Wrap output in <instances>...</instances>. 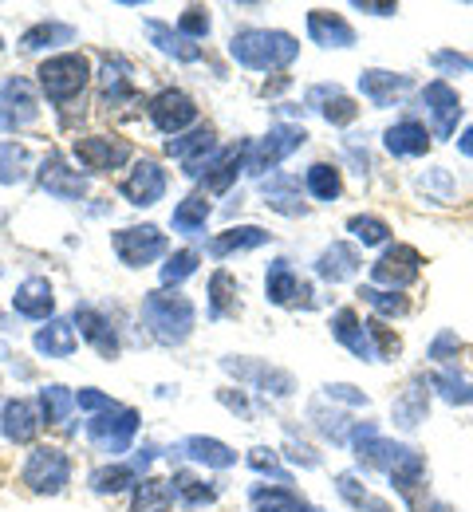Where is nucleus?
<instances>
[{
  "mask_svg": "<svg viewBox=\"0 0 473 512\" xmlns=\"http://www.w3.org/2000/svg\"><path fill=\"white\" fill-rule=\"evenodd\" d=\"M229 56L249 71H276V67H288L300 56V44L276 28H245L229 40Z\"/></svg>",
  "mask_w": 473,
  "mask_h": 512,
  "instance_id": "obj_1",
  "label": "nucleus"
},
{
  "mask_svg": "<svg viewBox=\"0 0 473 512\" xmlns=\"http://www.w3.org/2000/svg\"><path fill=\"white\" fill-rule=\"evenodd\" d=\"M142 323L150 327V335L158 343H186V335L194 331V304L182 292H150L142 300Z\"/></svg>",
  "mask_w": 473,
  "mask_h": 512,
  "instance_id": "obj_2",
  "label": "nucleus"
},
{
  "mask_svg": "<svg viewBox=\"0 0 473 512\" xmlns=\"http://www.w3.org/2000/svg\"><path fill=\"white\" fill-rule=\"evenodd\" d=\"M135 434H138V414L131 406H111V410H103V414H95V418L87 422L91 446L111 453V457L127 453L131 442H135Z\"/></svg>",
  "mask_w": 473,
  "mask_h": 512,
  "instance_id": "obj_3",
  "label": "nucleus"
},
{
  "mask_svg": "<svg viewBox=\"0 0 473 512\" xmlns=\"http://www.w3.org/2000/svg\"><path fill=\"white\" fill-rule=\"evenodd\" d=\"M87 75H91V67L83 56H52L48 64L40 67V87H44V95L52 99V103H68L75 99L83 87H87Z\"/></svg>",
  "mask_w": 473,
  "mask_h": 512,
  "instance_id": "obj_4",
  "label": "nucleus"
},
{
  "mask_svg": "<svg viewBox=\"0 0 473 512\" xmlns=\"http://www.w3.org/2000/svg\"><path fill=\"white\" fill-rule=\"evenodd\" d=\"M68 477H71V461L64 449H56V446L32 449V457H28V465H24V485H28L32 493L56 497V493H64Z\"/></svg>",
  "mask_w": 473,
  "mask_h": 512,
  "instance_id": "obj_5",
  "label": "nucleus"
},
{
  "mask_svg": "<svg viewBox=\"0 0 473 512\" xmlns=\"http://www.w3.org/2000/svg\"><path fill=\"white\" fill-rule=\"evenodd\" d=\"M308 142V134L304 127H288V123H280V127H272L253 150H249V158H245V170L249 174H265L272 166H280L292 150H300Z\"/></svg>",
  "mask_w": 473,
  "mask_h": 512,
  "instance_id": "obj_6",
  "label": "nucleus"
},
{
  "mask_svg": "<svg viewBox=\"0 0 473 512\" xmlns=\"http://www.w3.org/2000/svg\"><path fill=\"white\" fill-rule=\"evenodd\" d=\"M40 103H36V87L20 75L0 83V130H24L36 123Z\"/></svg>",
  "mask_w": 473,
  "mask_h": 512,
  "instance_id": "obj_7",
  "label": "nucleus"
},
{
  "mask_svg": "<svg viewBox=\"0 0 473 512\" xmlns=\"http://www.w3.org/2000/svg\"><path fill=\"white\" fill-rule=\"evenodd\" d=\"M178 162H182V170H186V178H202L213 170V162L221 158V150H217V134L209 127L194 130L190 138H170V146H166Z\"/></svg>",
  "mask_w": 473,
  "mask_h": 512,
  "instance_id": "obj_8",
  "label": "nucleus"
},
{
  "mask_svg": "<svg viewBox=\"0 0 473 512\" xmlns=\"http://www.w3.org/2000/svg\"><path fill=\"white\" fill-rule=\"evenodd\" d=\"M115 253H119L123 264L142 268V264H150V260H158V256L166 253V233H162V229H154V225L119 229V233H115Z\"/></svg>",
  "mask_w": 473,
  "mask_h": 512,
  "instance_id": "obj_9",
  "label": "nucleus"
},
{
  "mask_svg": "<svg viewBox=\"0 0 473 512\" xmlns=\"http://www.w3.org/2000/svg\"><path fill=\"white\" fill-rule=\"evenodd\" d=\"M418 272H422V256H418V249L395 245V249H387V253L375 260L371 280L383 284V288H391V292H399V288H406V284L418 280Z\"/></svg>",
  "mask_w": 473,
  "mask_h": 512,
  "instance_id": "obj_10",
  "label": "nucleus"
},
{
  "mask_svg": "<svg viewBox=\"0 0 473 512\" xmlns=\"http://www.w3.org/2000/svg\"><path fill=\"white\" fill-rule=\"evenodd\" d=\"M75 158L87 170H119L131 158V142L107 138V134H87V138H75Z\"/></svg>",
  "mask_w": 473,
  "mask_h": 512,
  "instance_id": "obj_11",
  "label": "nucleus"
},
{
  "mask_svg": "<svg viewBox=\"0 0 473 512\" xmlns=\"http://www.w3.org/2000/svg\"><path fill=\"white\" fill-rule=\"evenodd\" d=\"M150 119H154V127L162 130V134H182L186 127H194L198 107H194V99H190L186 91H174V87H170V91L154 95Z\"/></svg>",
  "mask_w": 473,
  "mask_h": 512,
  "instance_id": "obj_12",
  "label": "nucleus"
},
{
  "mask_svg": "<svg viewBox=\"0 0 473 512\" xmlns=\"http://www.w3.org/2000/svg\"><path fill=\"white\" fill-rule=\"evenodd\" d=\"M422 103H426V111H430V119H434V134H438V138H450V134L458 130V119H462V99H458V91H454L450 83H442V79L426 83Z\"/></svg>",
  "mask_w": 473,
  "mask_h": 512,
  "instance_id": "obj_13",
  "label": "nucleus"
},
{
  "mask_svg": "<svg viewBox=\"0 0 473 512\" xmlns=\"http://www.w3.org/2000/svg\"><path fill=\"white\" fill-rule=\"evenodd\" d=\"M332 335H336L339 343L351 351V355H359V359H367V363H379V343H375V323H363L351 308H343L336 312V320H332Z\"/></svg>",
  "mask_w": 473,
  "mask_h": 512,
  "instance_id": "obj_14",
  "label": "nucleus"
},
{
  "mask_svg": "<svg viewBox=\"0 0 473 512\" xmlns=\"http://www.w3.org/2000/svg\"><path fill=\"white\" fill-rule=\"evenodd\" d=\"M40 426H44V414H40L32 402H24V398L4 402V410H0V430H4L8 442H32V438L40 434Z\"/></svg>",
  "mask_w": 473,
  "mask_h": 512,
  "instance_id": "obj_15",
  "label": "nucleus"
},
{
  "mask_svg": "<svg viewBox=\"0 0 473 512\" xmlns=\"http://www.w3.org/2000/svg\"><path fill=\"white\" fill-rule=\"evenodd\" d=\"M119 190H123V197H131V205H154V201H162V193H166V174H162L158 162L142 158Z\"/></svg>",
  "mask_w": 473,
  "mask_h": 512,
  "instance_id": "obj_16",
  "label": "nucleus"
},
{
  "mask_svg": "<svg viewBox=\"0 0 473 512\" xmlns=\"http://www.w3.org/2000/svg\"><path fill=\"white\" fill-rule=\"evenodd\" d=\"M40 186L52 193V197H60V201H75V197H83L87 193V182L68 170V162L52 150L48 158H44V166H40Z\"/></svg>",
  "mask_w": 473,
  "mask_h": 512,
  "instance_id": "obj_17",
  "label": "nucleus"
},
{
  "mask_svg": "<svg viewBox=\"0 0 473 512\" xmlns=\"http://www.w3.org/2000/svg\"><path fill=\"white\" fill-rule=\"evenodd\" d=\"M308 36L324 48H351L355 44V28L339 16V12H328V8H312L308 12Z\"/></svg>",
  "mask_w": 473,
  "mask_h": 512,
  "instance_id": "obj_18",
  "label": "nucleus"
},
{
  "mask_svg": "<svg viewBox=\"0 0 473 512\" xmlns=\"http://www.w3.org/2000/svg\"><path fill=\"white\" fill-rule=\"evenodd\" d=\"M12 308H16L20 316H28V320H48V316L56 312V296H52V284H48L44 276H32V280H24V284L16 288V296H12Z\"/></svg>",
  "mask_w": 473,
  "mask_h": 512,
  "instance_id": "obj_19",
  "label": "nucleus"
},
{
  "mask_svg": "<svg viewBox=\"0 0 473 512\" xmlns=\"http://www.w3.org/2000/svg\"><path fill=\"white\" fill-rule=\"evenodd\" d=\"M150 461H154V453L142 449L131 465H103V469L91 473V489L103 493V497H107V493H123L127 485H138V473H142Z\"/></svg>",
  "mask_w": 473,
  "mask_h": 512,
  "instance_id": "obj_20",
  "label": "nucleus"
},
{
  "mask_svg": "<svg viewBox=\"0 0 473 512\" xmlns=\"http://www.w3.org/2000/svg\"><path fill=\"white\" fill-rule=\"evenodd\" d=\"M308 103H312L332 127H347V123L359 115L355 99H347L336 83H320V87H312V91H308Z\"/></svg>",
  "mask_w": 473,
  "mask_h": 512,
  "instance_id": "obj_21",
  "label": "nucleus"
},
{
  "mask_svg": "<svg viewBox=\"0 0 473 512\" xmlns=\"http://www.w3.org/2000/svg\"><path fill=\"white\" fill-rule=\"evenodd\" d=\"M75 323H79V335H83L103 359H115V355H119V339H115L107 316H99L95 308H75Z\"/></svg>",
  "mask_w": 473,
  "mask_h": 512,
  "instance_id": "obj_22",
  "label": "nucleus"
},
{
  "mask_svg": "<svg viewBox=\"0 0 473 512\" xmlns=\"http://www.w3.org/2000/svg\"><path fill=\"white\" fill-rule=\"evenodd\" d=\"M265 292H269L272 304H280V308H288V304L312 296L308 284H300V276L288 268V260H276V264L269 268V276H265Z\"/></svg>",
  "mask_w": 473,
  "mask_h": 512,
  "instance_id": "obj_23",
  "label": "nucleus"
},
{
  "mask_svg": "<svg viewBox=\"0 0 473 512\" xmlns=\"http://www.w3.org/2000/svg\"><path fill=\"white\" fill-rule=\"evenodd\" d=\"M359 91H363L375 107H391L399 95L410 91V79H406V75H391V71H363V75H359Z\"/></svg>",
  "mask_w": 473,
  "mask_h": 512,
  "instance_id": "obj_24",
  "label": "nucleus"
},
{
  "mask_svg": "<svg viewBox=\"0 0 473 512\" xmlns=\"http://www.w3.org/2000/svg\"><path fill=\"white\" fill-rule=\"evenodd\" d=\"M272 233H265L261 225H241V229H229V233H217L209 241V253L213 256H229V253H245V249H261L269 245Z\"/></svg>",
  "mask_w": 473,
  "mask_h": 512,
  "instance_id": "obj_25",
  "label": "nucleus"
},
{
  "mask_svg": "<svg viewBox=\"0 0 473 512\" xmlns=\"http://www.w3.org/2000/svg\"><path fill=\"white\" fill-rule=\"evenodd\" d=\"M387 150L395 154V158H418V154H426V146H430V134L422 123H395V127L387 130Z\"/></svg>",
  "mask_w": 473,
  "mask_h": 512,
  "instance_id": "obj_26",
  "label": "nucleus"
},
{
  "mask_svg": "<svg viewBox=\"0 0 473 512\" xmlns=\"http://www.w3.org/2000/svg\"><path fill=\"white\" fill-rule=\"evenodd\" d=\"M422 473H426V461H422V453L406 446V453L399 457V461H395V469H391V485L403 493L410 505H418V485H422Z\"/></svg>",
  "mask_w": 473,
  "mask_h": 512,
  "instance_id": "obj_27",
  "label": "nucleus"
},
{
  "mask_svg": "<svg viewBox=\"0 0 473 512\" xmlns=\"http://www.w3.org/2000/svg\"><path fill=\"white\" fill-rule=\"evenodd\" d=\"M316 272H320L324 280H332V284H339V280H351V276L359 272V253H355L351 245L336 241L332 249H324V253H320V260H316Z\"/></svg>",
  "mask_w": 473,
  "mask_h": 512,
  "instance_id": "obj_28",
  "label": "nucleus"
},
{
  "mask_svg": "<svg viewBox=\"0 0 473 512\" xmlns=\"http://www.w3.org/2000/svg\"><path fill=\"white\" fill-rule=\"evenodd\" d=\"M32 343H36V351H40V355H48V359H68L79 339H75V327H71V323L52 320L48 327H40V331H36V339H32Z\"/></svg>",
  "mask_w": 473,
  "mask_h": 512,
  "instance_id": "obj_29",
  "label": "nucleus"
},
{
  "mask_svg": "<svg viewBox=\"0 0 473 512\" xmlns=\"http://www.w3.org/2000/svg\"><path fill=\"white\" fill-rule=\"evenodd\" d=\"M261 193H265V205H272L276 213H288V217L304 213V205H300V186H296V178H288V174H272L269 182H261Z\"/></svg>",
  "mask_w": 473,
  "mask_h": 512,
  "instance_id": "obj_30",
  "label": "nucleus"
},
{
  "mask_svg": "<svg viewBox=\"0 0 473 512\" xmlns=\"http://www.w3.org/2000/svg\"><path fill=\"white\" fill-rule=\"evenodd\" d=\"M225 371L237 375V379H249V383L265 386L272 394H288V390H292V379H288L284 371L265 367V363H233V359H225Z\"/></svg>",
  "mask_w": 473,
  "mask_h": 512,
  "instance_id": "obj_31",
  "label": "nucleus"
},
{
  "mask_svg": "<svg viewBox=\"0 0 473 512\" xmlns=\"http://www.w3.org/2000/svg\"><path fill=\"white\" fill-rule=\"evenodd\" d=\"M146 32H150V40H154L166 56H174V60H186V64H190V60H198V56H202V52H198V44H190L182 32H174V28H170V24H162V20H146Z\"/></svg>",
  "mask_w": 473,
  "mask_h": 512,
  "instance_id": "obj_32",
  "label": "nucleus"
},
{
  "mask_svg": "<svg viewBox=\"0 0 473 512\" xmlns=\"http://www.w3.org/2000/svg\"><path fill=\"white\" fill-rule=\"evenodd\" d=\"M249 154V146H233V150H221V158L213 162V170L205 174V190L209 193H225L233 182H237V170H241V158Z\"/></svg>",
  "mask_w": 473,
  "mask_h": 512,
  "instance_id": "obj_33",
  "label": "nucleus"
},
{
  "mask_svg": "<svg viewBox=\"0 0 473 512\" xmlns=\"http://www.w3.org/2000/svg\"><path fill=\"white\" fill-rule=\"evenodd\" d=\"M253 509L257 512H320L316 505H308V501H300L292 489H265V485H257L253 489Z\"/></svg>",
  "mask_w": 473,
  "mask_h": 512,
  "instance_id": "obj_34",
  "label": "nucleus"
},
{
  "mask_svg": "<svg viewBox=\"0 0 473 512\" xmlns=\"http://www.w3.org/2000/svg\"><path fill=\"white\" fill-rule=\"evenodd\" d=\"M186 457H194V461H202L209 469H229L233 461H237V453L225 446V442H217V438H186Z\"/></svg>",
  "mask_w": 473,
  "mask_h": 512,
  "instance_id": "obj_35",
  "label": "nucleus"
},
{
  "mask_svg": "<svg viewBox=\"0 0 473 512\" xmlns=\"http://www.w3.org/2000/svg\"><path fill=\"white\" fill-rule=\"evenodd\" d=\"M237 280L221 268V272H213V280H209V316L213 320H221V316H229V312H237Z\"/></svg>",
  "mask_w": 473,
  "mask_h": 512,
  "instance_id": "obj_36",
  "label": "nucleus"
},
{
  "mask_svg": "<svg viewBox=\"0 0 473 512\" xmlns=\"http://www.w3.org/2000/svg\"><path fill=\"white\" fill-rule=\"evenodd\" d=\"M71 40H75V28H71V24H60V20H44V24L28 28L20 44H24L28 52H40V48H56V44H71Z\"/></svg>",
  "mask_w": 473,
  "mask_h": 512,
  "instance_id": "obj_37",
  "label": "nucleus"
},
{
  "mask_svg": "<svg viewBox=\"0 0 473 512\" xmlns=\"http://www.w3.org/2000/svg\"><path fill=\"white\" fill-rule=\"evenodd\" d=\"M40 410H44V422L64 426V422L71 418V410H75V394L60 383L44 386V390H40Z\"/></svg>",
  "mask_w": 473,
  "mask_h": 512,
  "instance_id": "obj_38",
  "label": "nucleus"
},
{
  "mask_svg": "<svg viewBox=\"0 0 473 512\" xmlns=\"http://www.w3.org/2000/svg\"><path fill=\"white\" fill-rule=\"evenodd\" d=\"M170 505H174V489L166 481H154V477L138 481L135 512H170Z\"/></svg>",
  "mask_w": 473,
  "mask_h": 512,
  "instance_id": "obj_39",
  "label": "nucleus"
},
{
  "mask_svg": "<svg viewBox=\"0 0 473 512\" xmlns=\"http://www.w3.org/2000/svg\"><path fill=\"white\" fill-rule=\"evenodd\" d=\"M103 95H107V103H119V99H131L135 95V87H131V64L127 60H107L103 64Z\"/></svg>",
  "mask_w": 473,
  "mask_h": 512,
  "instance_id": "obj_40",
  "label": "nucleus"
},
{
  "mask_svg": "<svg viewBox=\"0 0 473 512\" xmlns=\"http://www.w3.org/2000/svg\"><path fill=\"white\" fill-rule=\"evenodd\" d=\"M28 150L16 142H0V186H16L28 178Z\"/></svg>",
  "mask_w": 473,
  "mask_h": 512,
  "instance_id": "obj_41",
  "label": "nucleus"
},
{
  "mask_svg": "<svg viewBox=\"0 0 473 512\" xmlns=\"http://www.w3.org/2000/svg\"><path fill=\"white\" fill-rule=\"evenodd\" d=\"M418 422H426V390L422 386H410L403 398L395 402V426L414 430Z\"/></svg>",
  "mask_w": 473,
  "mask_h": 512,
  "instance_id": "obj_42",
  "label": "nucleus"
},
{
  "mask_svg": "<svg viewBox=\"0 0 473 512\" xmlns=\"http://www.w3.org/2000/svg\"><path fill=\"white\" fill-rule=\"evenodd\" d=\"M308 190H312V197H320V201H336L339 193H343V178H339L336 166L316 162V166L308 170Z\"/></svg>",
  "mask_w": 473,
  "mask_h": 512,
  "instance_id": "obj_43",
  "label": "nucleus"
},
{
  "mask_svg": "<svg viewBox=\"0 0 473 512\" xmlns=\"http://www.w3.org/2000/svg\"><path fill=\"white\" fill-rule=\"evenodd\" d=\"M170 489L190 505V509H198V505H209L213 497H217V489L213 485H205V481H198L194 473H174V481H170Z\"/></svg>",
  "mask_w": 473,
  "mask_h": 512,
  "instance_id": "obj_44",
  "label": "nucleus"
},
{
  "mask_svg": "<svg viewBox=\"0 0 473 512\" xmlns=\"http://www.w3.org/2000/svg\"><path fill=\"white\" fill-rule=\"evenodd\" d=\"M205 217H209V201H205L202 193H194V197H186V201L174 209V229L198 233V229H205Z\"/></svg>",
  "mask_w": 473,
  "mask_h": 512,
  "instance_id": "obj_45",
  "label": "nucleus"
},
{
  "mask_svg": "<svg viewBox=\"0 0 473 512\" xmlns=\"http://www.w3.org/2000/svg\"><path fill=\"white\" fill-rule=\"evenodd\" d=\"M430 386L446 398V402H454V406H470L473 402V386L462 379V375H454V371H438V375H430Z\"/></svg>",
  "mask_w": 473,
  "mask_h": 512,
  "instance_id": "obj_46",
  "label": "nucleus"
},
{
  "mask_svg": "<svg viewBox=\"0 0 473 512\" xmlns=\"http://www.w3.org/2000/svg\"><path fill=\"white\" fill-rule=\"evenodd\" d=\"M194 272H198V253H194V249H182V253H174L162 264V284L174 288V284H182V280L194 276Z\"/></svg>",
  "mask_w": 473,
  "mask_h": 512,
  "instance_id": "obj_47",
  "label": "nucleus"
},
{
  "mask_svg": "<svg viewBox=\"0 0 473 512\" xmlns=\"http://www.w3.org/2000/svg\"><path fill=\"white\" fill-rule=\"evenodd\" d=\"M347 229H351V237H355L359 245H383V241L391 237L387 221H379V217H351Z\"/></svg>",
  "mask_w": 473,
  "mask_h": 512,
  "instance_id": "obj_48",
  "label": "nucleus"
},
{
  "mask_svg": "<svg viewBox=\"0 0 473 512\" xmlns=\"http://www.w3.org/2000/svg\"><path fill=\"white\" fill-rule=\"evenodd\" d=\"M359 296L379 312V316H387V320H395V316H403L406 312V300L403 296H395V292H379V288H359Z\"/></svg>",
  "mask_w": 473,
  "mask_h": 512,
  "instance_id": "obj_49",
  "label": "nucleus"
},
{
  "mask_svg": "<svg viewBox=\"0 0 473 512\" xmlns=\"http://www.w3.org/2000/svg\"><path fill=\"white\" fill-rule=\"evenodd\" d=\"M178 32H182L186 40H202V36H209V16H205V8H186L182 20H178Z\"/></svg>",
  "mask_w": 473,
  "mask_h": 512,
  "instance_id": "obj_50",
  "label": "nucleus"
},
{
  "mask_svg": "<svg viewBox=\"0 0 473 512\" xmlns=\"http://www.w3.org/2000/svg\"><path fill=\"white\" fill-rule=\"evenodd\" d=\"M249 465H253L257 473L276 477L280 485H288V469H280V465H276V453H272V449H253V453H249Z\"/></svg>",
  "mask_w": 473,
  "mask_h": 512,
  "instance_id": "obj_51",
  "label": "nucleus"
},
{
  "mask_svg": "<svg viewBox=\"0 0 473 512\" xmlns=\"http://www.w3.org/2000/svg\"><path fill=\"white\" fill-rule=\"evenodd\" d=\"M418 186H422V190H438V201H450V190H454V182H450L446 170H426V174L418 178Z\"/></svg>",
  "mask_w": 473,
  "mask_h": 512,
  "instance_id": "obj_52",
  "label": "nucleus"
},
{
  "mask_svg": "<svg viewBox=\"0 0 473 512\" xmlns=\"http://www.w3.org/2000/svg\"><path fill=\"white\" fill-rule=\"evenodd\" d=\"M75 406H79V410H95V414H103V410H111V406H119V402H111V398L99 394V390H79V394H75Z\"/></svg>",
  "mask_w": 473,
  "mask_h": 512,
  "instance_id": "obj_53",
  "label": "nucleus"
},
{
  "mask_svg": "<svg viewBox=\"0 0 473 512\" xmlns=\"http://www.w3.org/2000/svg\"><path fill=\"white\" fill-rule=\"evenodd\" d=\"M434 67L438 71H473V60L458 56V52H434Z\"/></svg>",
  "mask_w": 473,
  "mask_h": 512,
  "instance_id": "obj_54",
  "label": "nucleus"
},
{
  "mask_svg": "<svg viewBox=\"0 0 473 512\" xmlns=\"http://www.w3.org/2000/svg\"><path fill=\"white\" fill-rule=\"evenodd\" d=\"M324 394H328V398H339V402H351V406H367V394H363V390H355V386H347V383L328 386Z\"/></svg>",
  "mask_w": 473,
  "mask_h": 512,
  "instance_id": "obj_55",
  "label": "nucleus"
},
{
  "mask_svg": "<svg viewBox=\"0 0 473 512\" xmlns=\"http://www.w3.org/2000/svg\"><path fill=\"white\" fill-rule=\"evenodd\" d=\"M355 8H359V12H375V16H391V12H399L395 4H363V0H359Z\"/></svg>",
  "mask_w": 473,
  "mask_h": 512,
  "instance_id": "obj_56",
  "label": "nucleus"
},
{
  "mask_svg": "<svg viewBox=\"0 0 473 512\" xmlns=\"http://www.w3.org/2000/svg\"><path fill=\"white\" fill-rule=\"evenodd\" d=\"M458 150H462V154H470V158H473V127L462 130V138H458Z\"/></svg>",
  "mask_w": 473,
  "mask_h": 512,
  "instance_id": "obj_57",
  "label": "nucleus"
},
{
  "mask_svg": "<svg viewBox=\"0 0 473 512\" xmlns=\"http://www.w3.org/2000/svg\"><path fill=\"white\" fill-rule=\"evenodd\" d=\"M426 512H454V509H446V505H430Z\"/></svg>",
  "mask_w": 473,
  "mask_h": 512,
  "instance_id": "obj_58",
  "label": "nucleus"
},
{
  "mask_svg": "<svg viewBox=\"0 0 473 512\" xmlns=\"http://www.w3.org/2000/svg\"><path fill=\"white\" fill-rule=\"evenodd\" d=\"M0 48H4V40H0Z\"/></svg>",
  "mask_w": 473,
  "mask_h": 512,
  "instance_id": "obj_59",
  "label": "nucleus"
}]
</instances>
